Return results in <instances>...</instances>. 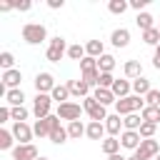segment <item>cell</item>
I'll return each mask as SVG.
<instances>
[{"label": "cell", "instance_id": "obj_1", "mask_svg": "<svg viewBox=\"0 0 160 160\" xmlns=\"http://www.w3.org/2000/svg\"><path fill=\"white\" fill-rule=\"evenodd\" d=\"M22 40L28 45H40L48 40V28L42 22H25L22 25Z\"/></svg>", "mask_w": 160, "mask_h": 160}, {"label": "cell", "instance_id": "obj_2", "mask_svg": "<svg viewBox=\"0 0 160 160\" xmlns=\"http://www.w3.org/2000/svg\"><path fill=\"white\" fill-rule=\"evenodd\" d=\"M142 108H145V98H140V95H128V98L115 102V112L120 118L132 115V112H142Z\"/></svg>", "mask_w": 160, "mask_h": 160}, {"label": "cell", "instance_id": "obj_3", "mask_svg": "<svg viewBox=\"0 0 160 160\" xmlns=\"http://www.w3.org/2000/svg\"><path fill=\"white\" fill-rule=\"evenodd\" d=\"M68 40L62 38V35H55V38H50V45H48V50H45V58L50 60V62H60L62 60V55H68Z\"/></svg>", "mask_w": 160, "mask_h": 160}, {"label": "cell", "instance_id": "obj_4", "mask_svg": "<svg viewBox=\"0 0 160 160\" xmlns=\"http://www.w3.org/2000/svg\"><path fill=\"white\" fill-rule=\"evenodd\" d=\"M50 108H52V98H50V95L38 92V95L32 98V115H35V120L50 118V115H52V112H50Z\"/></svg>", "mask_w": 160, "mask_h": 160}, {"label": "cell", "instance_id": "obj_5", "mask_svg": "<svg viewBox=\"0 0 160 160\" xmlns=\"http://www.w3.org/2000/svg\"><path fill=\"white\" fill-rule=\"evenodd\" d=\"M82 110L90 115V120H95V122H105L108 120V110L92 98V95H88L85 100H82Z\"/></svg>", "mask_w": 160, "mask_h": 160}, {"label": "cell", "instance_id": "obj_6", "mask_svg": "<svg viewBox=\"0 0 160 160\" xmlns=\"http://www.w3.org/2000/svg\"><path fill=\"white\" fill-rule=\"evenodd\" d=\"M85 110H82V105L80 102H72V100H68V102H62V105H58V118L60 120H68V122H72V120H80V115H82Z\"/></svg>", "mask_w": 160, "mask_h": 160}, {"label": "cell", "instance_id": "obj_7", "mask_svg": "<svg viewBox=\"0 0 160 160\" xmlns=\"http://www.w3.org/2000/svg\"><path fill=\"white\" fill-rule=\"evenodd\" d=\"M10 132L15 135V140H18V145H30V142H32V135H35V130H32V125H28V122H12V128H10Z\"/></svg>", "mask_w": 160, "mask_h": 160}, {"label": "cell", "instance_id": "obj_8", "mask_svg": "<svg viewBox=\"0 0 160 160\" xmlns=\"http://www.w3.org/2000/svg\"><path fill=\"white\" fill-rule=\"evenodd\" d=\"M32 82H35V90H38V92H45V95H50V92H52V88L58 85V82H55V78H52V72H48V70L38 72Z\"/></svg>", "mask_w": 160, "mask_h": 160}, {"label": "cell", "instance_id": "obj_9", "mask_svg": "<svg viewBox=\"0 0 160 160\" xmlns=\"http://www.w3.org/2000/svg\"><path fill=\"white\" fill-rule=\"evenodd\" d=\"M68 140H70L68 128H62V125H60V118H58V115H52V132H50V142H52V145H62V142H68Z\"/></svg>", "mask_w": 160, "mask_h": 160}, {"label": "cell", "instance_id": "obj_10", "mask_svg": "<svg viewBox=\"0 0 160 160\" xmlns=\"http://www.w3.org/2000/svg\"><path fill=\"white\" fill-rule=\"evenodd\" d=\"M40 158V152H38V148L30 142V145H15L12 148V160H38Z\"/></svg>", "mask_w": 160, "mask_h": 160}, {"label": "cell", "instance_id": "obj_11", "mask_svg": "<svg viewBox=\"0 0 160 160\" xmlns=\"http://www.w3.org/2000/svg\"><path fill=\"white\" fill-rule=\"evenodd\" d=\"M140 142H142V138H140V132L138 130H122V135H120V145L125 148V150H138L140 148Z\"/></svg>", "mask_w": 160, "mask_h": 160}, {"label": "cell", "instance_id": "obj_12", "mask_svg": "<svg viewBox=\"0 0 160 160\" xmlns=\"http://www.w3.org/2000/svg\"><path fill=\"white\" fill-rule=\"evenodd\" d=\"M135 152H140L145 160H155V158L160 155V142H158L155 138H152V140H142V142H140V148H138Z\"/></svg>", "mask_w": 160, "mask_h": 160}, {"label": "cell", "instance_id": "obj_13", "mask_svg": "<svg viewBox=\"0 0 160 160\" xmlns=\"http://www.w3.org/2000/svg\"><path fill=\"white\" fill-rule=\"evenodd\" d=\"M112 95L118 98V100H122V98H128V95H132V80H128V78H115V82H112Z\"/></svg>", "mask_w": 160, "mask_h": 160}, {"label": "cell", "instance_id": "obj_14", "mask_svg": "<svg viewBox=\"0 0 160 160\" xmlns=\"http://www.w3.org/2000/svg\"><path fill=\"white\" fill-rule=\"evenodd\" d=\"M65 85H68L70 95H75V98H82V100H85L88 95H92V92H90V85H88L82 78H80V80H68Z\"/></svg>", "mask_w": 160, "mask_h": 160}, {"label": "cell", "instance_id": "obj_15", "mask_svg": "<svg viewBox=\"0 0 160 160\" xmlns=\"http://www.w3.org/2000/svg\"><path fill=\"white\" fill-rule=\"evenodd\" d=\"M105 130H108V135L110 138H120L122 135V130H125V125H122V118L115 112V115H108V120H105Z\"/></svg>", "mask_w": 160, "mask_h": 160}, {"label": "cell", "instance_id": "obj_16", "mask_svg": "<svg viewBox=\"0 0 160 160\" xmlns=\"http://www.w3.org/2000/svg\"><path fill=\"white\" fill-rule=\"evenodd\" d=\"M110 42H112V48H128L130 45V30L128 28H115L110 32Z\"/></svg>", "mask_w": 160, "mask_h": 160}, {"label": "cell", "instance_id": "obj_17", "mask_svg": "<svg viewBox=\"0 0 160 160\" xmlns=\"http://www.w3.org/2000/svg\"><path fill=\"white\" fill-rule=\"evenodd\" d=\"M0 82H2L8 90H15V88H20V82H22V72H20L18 68H12V70H5Z\"/></svg>", "mask_w": 160, "mask_h": 160}, {"label": "cell", "instance_id": "obj_18", "mask_svg": "<svg viewBox=\"0 0 160 160\" xmlns=\"http://www.w3.org/2000/svg\"><path fill=\"white\" fill-rule=\"evenodd\" d=\"M92 98H95L102 108H108V105H115V102H118V98L112 95V90H110V88H95V90H92Z\"/></svg>", "mask_w": 160, "mask_h": 160}, {"label": "cell", "instance_id": "obj_19", "mask_svg": "<svg viewBox=\"0 0 160 160\" xmlns=\"http://www.w3.org/2000/svg\"><path fill=\"white\" fill-rule=\"evenodd\" d=\"M122 72H125L128 80H138V78H142V65H140V60H128V62L122 65Z\"/></svg>", "mask_w": 160, "mask_h": 160}, {"label": "cell", "instance_id": "obj_20", "mask_svg": "<svg viewBox=\"0 0 160 160\" xmlns=\"http://www.w3.org/2000/svg\"><path fill=\"white\" fill-rule=\"evenodd\" d=\"M32 130H35L38 138H50V132H52V115L50 118H42V120H35Z\"/></svg>", "mask_w": 160, "mask_h": 160}, {"label": "cell", "instance_id": "obj_21", "mask_svg": "<svg viewBox=\"0 0 160 160\" xmlns=\"http://www.w3.org/2000/svg\"><path fill=\"white\" fill-rule=\"evenodd\" d=\"M105 122H95V120H90L88 122V130H85V135L90 138V140H105Z\"/></svg>", "mask_w": 160, "mask_h": 160}, {"label": "cell", "instance_id": "obj_22", "mask_svg": "<svg viewBox=\"0 0 160 160\" xmlns=\"http://www.w3.org/2000/svg\"><path fill=\"white\" fill-rule=\"evenodd\" d=\"M85 52H88V58H102L105 55V45H102V40H88L85 42Z\"/></svg>", "mask_w": 160, "mask_h": 160}, {"label": "cell", "instance_id": "obj_23", "mask_svg": "<svg viewBox=\"0 0 160 160\" xmlns=\"http://www.w3.org/2000/svg\"><path fill=\"white\" fill-rule=\"evenodd\" d=\"M5 102H8L10 108H20V105L25 102V92H22V88L8 90V95H5Z\"/></svg>", "mask_w": 160, "mask_h": 160}, {"label": "cell", "instance_id": "obj_24", "mask_svg": "<svg viewBox=\"0 0 160 160\" xmlns=\"http://www.w3.org/2000/svg\"><path fill=\"white\" fill-rule=\"evenodd\" d=\"M100 148H102V152H105V155L110 158V155L120 152V148H122V145H120V138H110V135H108V138H105V140L100 142Z\"/></svg>", "mask_w": 160, "mask_h": 160}, {"label": "cell", "instance_id": "obj_25", "mask_svg": "<svg viewBox=\"0 0 160 160\" xmlns=\"http://www.w3.org/2000/svg\"><path fill=\"white\" fill-rule=\"evenodd\" d=\"M140 115H142V120H145V122L158 125V122H160V105H145Z\"/></svg>", "mask_w": 160, "mask_h": 160}, {"label": "cell", "instance_id": "obj_26", "mask_svg": "<svg viewBox=\"0 0 160 160\" xmlns=\"http://www.w3.org/2000/svg\"><path fill=\"white\" fill-rule=\"evenodd\" d=\"M135 25L145 32V30H152V28H158L155 25V18L150 15V12H138V18H135Z\"/></svg>", "mask_w": 160, "mask_h": 160}, {"label": "cell", "instance_id": "obj_27", "mask_svg": "<svg viewBox=\"0 0 160 160\" xmlns=\"http://www.w3.org/2000/svg\"><path fill=\"white\" fill-rule=\"evenodd\" d=\"M85 130H88V125H82V120L68 122V135H70V140H80V138L85 135Z\"/></svg>", "mask_w": 160, "mask_h": 160}, {"label": "cell", "instance_id": "obj_28", "mask_svg": "<svg viewBox=\"0 0 160 160\" xmlns=\"http://www.w3.org/2000/svg\"><path fill=\"white\" fill-rule=\"evenodd\" d=\"M150 90H152V88H150V80H148V78H138V80H132V95L145 98Z\"/></svg>", "mask_w": 160, "mask_h": 160}, {"label": "cell", "instance_id": "obj_29", "mask_svg": "<svg viewBox=\"0 0 160 160\" xmlns=\"http://www.w3.org/2000/svg\"><path fill=\"white\" fill-rule=\"evenodd\" d=\"M50 98H52V102H58V105L68 102V98H70L68 85H55V88H52V92H50Z\"/></svg>", "mask_w": 160, "mask_h": 160}, {"label": "cell", "instance_id": "obj_30", "mask_svg": "<svg viewBox=\"0 0 160 160\" xmlns=\"http://www.w3.org/2000/svg\"><path fill=\"white\" fill-rule=\"evenodd\" d=\"M15 142H18V140H15V135H12L10 130H5V128H2V130H0V150H10V152H12Z\"/></svg>", "mask_w": 160, "mask_h": 160}, {"label": "cell", "instance_id": "obj_31", "mask_svg": "<svg viewBox=\"0 0 160 160\" xmlns=\"http://www.w3.org/2000/svg\"><path fill=\"white\" fill-rule=\"evenodd\" d=\"M98 70L100 72H112L115 70V58L110 52H105L102 58H98Z\"/></svg>", "mask_w": 160, "mask_h": 160}, {"label": "cell", "instance_id": "obj_32", "mask_svg": "<svg viewBox=\"0 0 160 160\" xmlns=\"http://www.w3.org/2000/svg\"><path fill=\"white\" fill-rule=\"evenodd\" d=\"M122 125H125V130H140V125H142V115H140V112L125 115V118H122Z\"/></svg>", "mask_w": 160, "mask_h": 160}, {"label": "cell", "instance_id": "obj_33", "mask_svg": "<svg viewBox=\"0 0 160 160\" xmlns=\"http://www.w3.org/2000/svg\"><path fill=\"white\" fill-rule=\"evenodd\" d=\"M68 58L70 60H82V58H88V52H85V45H80V42H75V45H70L68 48Z\"/></svg>", "mask_w": 160, "mask_h": 160}, {"label": "cell", "instance_id": "obj_34", "mask_svg": "<svg viewBox=\"0 0 160 160\" xmlns=\"http://www.w3.org/2000/svg\"><path fill=\"white\" fill-rule=\"evenodd\" d=\"M142 42H145V45H152V48H158V45H160V30H158V28H152V30H145V32H142Z\"/></svg>", "mask_w": 160, "mask_h": 160}, {"label": "cell", "instance_id": "obj_35", "mask_svg": "<svg viewBox=\"0 0 160 160\" xmlns=\"http://www.w3.org/2000/svg\"><path fill=\"white\" fill-rule=\"evenodd\" d=\"M138 132H140V138H142V140H152V138H155V132H158V125H152V122H145V120H142V125H140V130H138Z\"/></svg>", "mask_w": 160, "mask_h": 160}, {"label": "cell", "instance_id": "obj_36", "mask_svg": "<svg viewBox=\"0 0 160 160\" xmlns=\"http://www.w3.org/2000/svg\"><path fill=\"white\" fill-rule=\"evenodd\" d=\"M128 8H130V2H125V0H110V2H108V10H110L112 15H122Z\"/></svg>", "mask_w": 160, "mask_h": 160}, {"label": "cell", "instance_id": "obj_37", "mask_svg": "<svg viewBox=\"0 0 160 160\" xmlns=\"http://www.w3.org/2000/svg\"><path fill=\"white\" fill-rule=\"evenodd\" d=\"M10 112H12V122H25L28 115H30V110H28L25 105H20V108H10Z\"/></svg>", "mask_w": 160, "mask_h": 160}, {"label": "cell", "instance_id": "obj_38", "mask_svg": "<svg viewBox=\"0 0 160 160\" xmlns=\"http://www.w3.org/2000/svg\"><path fill=\"white\" fill-rule=\"evenodd\" d=\"M0 68H2V72L5 70H12L15 68V58H12V52H0Z\"/></svg>", "mask_w": 160, "mask_h": 160}, {"label": "cell", "instance_id": "obj_39", "mask_svg": "<svg viewBox=\"0 0 160 160\" xmlns=\"http://www.w3.org/2000/svg\"><path fill=\"white\" fill-rule=\"evenodd\" d=\"M80 70H82V75L85 72H95L98 70V60L95 58H82L80 60Z\"/></svg>", "mask_w": 160, "mask_h": 160}, {"label": "cell", "instance_id": "obj_40", "mask_svg": "<svg viewBox=\"0 0 160 160\" xmlns=\"http://www.w3.org/2000/svg\"><path fill=\"white\" fill-rule=\"evenodd\" d=\"M145 105H160V90L152 88L148 95H145Z\"/></svg>", "mask_w": 160, "mask_h": 160}, {"label": "cell", "instance_id": "obj_41", "mask_svg": "<svg viewBox=\"0 0 160 160\" xmlns=\"http://www.w3.org/2000/svg\"><path fill=\"white\" fill-rule=\"evenodd\" d=\"M112 82H115L112 72H100V88H112Z\"/></svg>", "mask_w": 160, "mask_h": 160}, {"label": "cell", "instance_id": "obj_42", "mask_svg": "<svg viewBox=\"0 0 160 160\" xmlns=\"http://www.w3.org/2000/svg\"><path fill=\"white\" fill-rule=\"evenodd\" d=\"M8 120H12V112H10V105H2L0 108V122H8Z\"/></svg>", "mask_w": 160, "mask_h": 160}, {"label": "cell", "instance_id": "obj_43", "mask_svg": "<svg viewBox=\"0 0 160 160\" xmlns=\"http://www.w3.org/2000/svg\"><path fill=\"white\" fill-rule=\"evenodd\" d=\"M145 5H148V0H130V8L138 12H145Z\"/></svg>", "mask_w": 160, "mask_h": 160}, {"label": "cell", "instance_id": "obj_44", "mask_svg": "<svg viewBox=\"0 0 160 160\" xmlns=\"http://www.w3.org/2000/svg\"><path fill=\"white\" fill-rule=\"evenodd\" d=\"M30 8H32L30 0H20V2H15V10H20V12H28Z\"/></svg>", "mask_w": 160, "mask_h": 160}, {"label": "cell", "instance_id": "obj_45", "mask_svg": "<svg viewBox=\"0 0 160 160\" xmlns=\"http://www.w3.org/2000/svg\"><path fill=\"white\" fill-rule=\"evenodd\" d=\"M152 68L155 70H160V45L155 48V52H152Z\"/></svg>", "mask_w": 160, "mask_h": 160}, {"label": "cell", "instance_id": "obj_46", "mask_svg": "<svg viewBox=\"0 0 160 160\" xmlns=\"http://www.w3.org/2000/svg\"><path fill=\"white\" fill-rule=\"evenodd\" d=\"M65 2L62 0H48V8H52V10H58V8H62Z\"/></svg>", "mask_w": 160, "mask_h": 160}, {"label": "cell", "instance_id": "obj_47", "mask_svg": "<svg viewBox=\"0 0 160 160\" xmlns=\"http://www.w3.org/2000/svg\"><path fill=\"white\" fill-rule=\"evenodd\" d=\"M15 8V2H0V12H10Z\"/></svg>", "mask_w": 160, "mask_h": 160}, {"label": "cell", "instance_id": "obj_48", "mask_svg": "<svg viewBox=\"0 0 160 160\" xmlns=\"http://www.w3.org/2000/svg\"><path fill=\"white\" fill-rule=\"evenodd\" d=\"M108 160H128V158H125V155H120V152H115V155H110Z\"/></svg>", "mask_w": 160, "mask_h": 160}, {"label": "cell", "instance_id": "obj_49", "mask_svg": "<svg viewBox=\"0 0 160 160\" xmlns=\"http://www.w3.org/2000/svg\"><path fill=\"white\" fill-rule=\"evenodd\" d=\"M128 160H145V158H142V155H140V152H132V155H130V158H128Z\"/></svg>", "mask_w": 160, "mask_h": 160}, {"label": "cell", "instance_id": "obj_50", "mask_svg": "<svg viewBox=\"0 0 160 160\" xmlns=\"http://www.w3.org/2000/svg\"><path fill=\"white\" fill-rule=\"evenodd\" d=\"M38 160H50V158H42V155H40V158H38Z\"/></svg>", "mask_w": 160, "mask_h": 160}, {"label": "cell", "instance_id": "obj_51", "mask_svg": "<svg viewBox=\"0 0 160 160\" xmlns=\"http://www.w3.org/2000/svg\"><path fill=\"white\" fill-rule=\"evenodd\" d=\"M158 30H160V22H158Z\"/></svg>", "mask_w": 160, "mask_h": 160}, {"label": "cell", "instance_id": "obj_52", "mask_svg": "<svg viewBox=\"0 0 160 160\" xmlns=\"http://www.w3.org/2000/svg\"><path fill=\"white\" fill-rule=\"evenodd\" d=\"M155 160H160V155H158V158H155Z\"/></svg>", "mask_w": 160, "mask_h": 160}]
</instances>
